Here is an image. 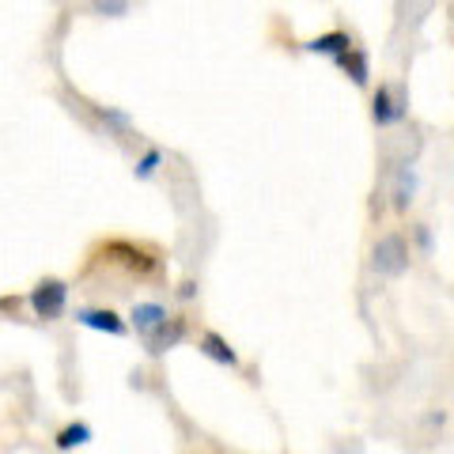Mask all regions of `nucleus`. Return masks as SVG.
Wrapping results in <instances>:
<instances>
[{"instance_id":"2","label":"nucleus","mask_w":454,"mask_h":454,"mask_svg":"<svg viewBox=\"0 0 454 454\" xmlns=\"http://www.w3.org/2000/svg\"><path fill=\"white\" fill-rule=\"evenodd\" d=\"M68 292H73V288H68L61 277H42L35 288H31V295H27V303H31L35 318L57 322L68 310Z\"/></svg>"},{"instance_id":"11","label":"nucleus","mask_w":454,"mask_h":454,"mask_svg":"<svg viewBox=\"0 0 454 454\" xmlns=\"http://www.w3.org/2000/svg\"><path fill=\"white\" fill-rule=\"evenodd\" d=\"M413 197H417V167L413 163H402V170H397V182H394V208L397 212H409Z\"/></svg>"},{"instance_id":"15","label":"nucleus","mask_w":454,"mask_h":454,"mask_svg":"<svg viewBox=\"0 0 454 454\" xmlns=\"http://www.w3.org/2000/svg\"><path fill=\"white\" fill-rule=\"evenodd\" d=\"M417 243H420V250H424V254L432 250V231H428L424 223H417Z\"/></svg>"},{"instance_id":"14","label":"nucleus","mask_w":454,"mask_h":454,"mask_svg":"<svg viewBox=\"0 0 454 454\" xmlns=\"http://www.w3.org/2000/svg\"><path fill=\"white\" fill-rule=\"evenodd\" d=\"M98 114H103V121L118 125V129H125V125H129V114H121V110H114V106H103Z\"/></svg>"},{"instance_id":"1","label":"nucleus","mask_w":454,"mask_h":454,"mask_svg":"<svg viewBox=\"0 0 454 454\" xmlns=\"http://www.w3.org/2000/svg\"><path fill=\"white\" fill-rule=\"evenodd\" d=\"M95 254H106L103 262H114L121 265L129 277L137 280H148L160 273V254H155L152 247H140V243H129V239H110V243H103Z\"/></svg>"},{"instance_id":"3","label":"nucleus","mask_w":454,"mask_h":454,"mask_svg":"<svg viewBox=\"0 0 454 454\" xmlns=\"http://www.w3.org/2000/svg\"><path fill=\"white\" fill-rule=\"evenodd\" d=\"M372 269L379 277H402L409 269V239L402 231L379 235V243L372 250Z\"/></svg>"},{"instance_id":"4","label":"nucleus","mask_w":454,"mask_h":454,"mask_svg":"<svg viewBox=\"0 0 454 454\" xmlns=\"http://www.w3.org/2000/svg\"><path fill=\"white\" fill-rule=\"evenodd\" d=\"M76 322L83 325V330L110 333V337H125V333H129V322H125L118 310H110V307H80Z\"/></svg>"},{"instance_id":"10","label":"nucleus","mask_w":454,"mask_h":454,"mask_svg":"<svg viewBox=\"0 0 454 454\" xmlns=\"http://www.w3.org/2000/svg\"><path fill=\"white\" fill-rule=\"evenodd\" d=\"M337 65L345 68V73H348V80L356 83V88H367V83H372V61H367V50L352 46L345 57H340Z\"/></svg>"},{"instance_id":"9","label":"nucleus","mask_w":454,"mask_h":454,"mask_svg":"<svg viewBox=\"0 0 454 454\" xmlns=\"http://www.w3.org/2000/svg\"><path fill=\"white\" fill-rule=\"evenodd\" d=\"M356 42H352V35L348 31H330V35H318V38H310V42H303V50L307 53H322V57H330V61H340Z\"/></svg>"},{"instance_id":"7","label":"nucleus","mask_w":454,"mask_h":454,"mask_svg":"<svg viewBox=\"0 0 454 454\" xmlns=\"http://www.w3.org/2000/svg\"><path fill=\"white\" fill-rule=\"evenodd\" d=\"M170 318V310L163 307V303H155V300H140V303H133V310H129V322H133V330L140 333V337H152L160 325Z\"/></svg>"},{"instance_id":"8","label":"nucleus","mask_w":454,"mask_h":454,"mask_svg":"<svg viewBox=\"0 0 454 454\" xmlns=\"http://www.w3.org/2000/svg\"><path fill=\"white\" fill-rule=\"evenodd\" d=\"M197 348H201V356H208L212 364L239 367V352L231 348V340H227L223 333H216V330H205L201 337H197Z\"/></svg>"},{"instance_id":"12","label":"nucleus","mask_w":454,"mask_h":454,"mask_svg":"<svg viewBox=\"0 0 454 454\" xmlns=\"http://www.w3.org/2000/svg\"><path fill=\"white\" fill-rule=\"evenodd\" d=\"M91 424H83V420H73V424H65L61 432L53 435V447L57 450H76V447H88L91 443Z\"/></svg>"},{"instance_id":"13","label":"nucleus","mask_w":454,"mask_h":454,"mask_svg":"<svg viewBox=\"0 0 454 454\" xmlns=\"http://www.w3.org/2000/svg\"><path fill=\"white\" fill-rule=\"evenodd\" d=\"M160 163H163V148H148V152H145V155H140V160H137L133 175H137L140 182H145V178H152L155 170H160Z\"/></svg>"},{"instance_id":"6","label":"nucleus","mask_w":454,"mask_h":454,"mask_svg":"<svg viewBox=\"0 0 454 454\" xmlns=\"http://www.w3.org/2000/svg\"><path fill=\"white\" fill-rule=\"evenodd\" d=\"M186 330H190V322H186V315H170L160 330H155L145 345H148V352L152 356H163V352H170V348H178L182 340H186Z\"/></svg>"},{"instance_id":"5","label":"nucleus","mask_w":454,"mask_h":454,"mask_svg":"<svg viewBox=\"0 0 454 454\" xmlns=\"http://www.w3.org/2000/svg\"><path fill=\"white\" fill-rule=\"evenodd\" d=\"M402 118H405V103L394 95L390 83H379L375 95H372V121L379 129H390V125H397Z\"/></svg>"}]
</instances>
